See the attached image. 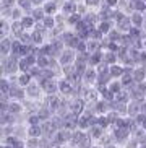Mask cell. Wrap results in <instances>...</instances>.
Instances as JSON below:
<instances>
[{
    "label": "cell",
    "instance_id": "6da1fadb",
    "mask_svg": "<svg viewBox=\"0 0 146 148\" xmlns=\"http://www.w3.org/2000/svg\"><path fill=\"white\" fill-rule=\"evenodd\" d=\"M36 82L41 85L44 91V96H52V95H59V78L57 80H44V78H39Z\"/></svg>",
    "mask_w": 146,
    "mask_h": 148
},
{
    "label": "cell",
    "instance_id": "7a4b0ae2",
    "mask_svg": "<svg viewBox=\"0 0 146 148\" xmlns=\"http://www.w3.org/2000/svg\"><path fill=\"white\" fill-rule=\"evenodd\" d=\"M59 60V64H60L62 67L65 65H72V64H75V60H76V51H73V49H65L63 52H62V56L57 59Z\"/></svg>",
    "mask_w": 146,
    "mask_h": 148
},
{
    "label": "cell",
    "instance_id": "3957f363",
    "mask_svg": "<svg viewBox=\"0 0 146 148\" xmlns=\"http://www.w3.org/2000/svg\"><path fill=\"white\" fill-rule=\"evenodd\" d=\"M85 109H86V101L83 98L70 99V112L76 114V116H81V114H85Z\"/></svg>",
    "mask_w": 146,
    "mask_h": 148
},
{
    "label": "cell",
    "instance_id": "277c9868",
    "mask_svg": "<svg viewBox=\"0 0 146 148\" xmlns=\"http://www.w3.org/2000/svg\"><path fill=\"white\" fill-rule=\"evenodd\" d=\"M98 77H99L98 70H96L94 67H88V70L85 72V75H83L81 80H83L85 85H88V86H94L96 82H98Z\"/></svg>",
    "mask_w": 146,
    "mask_h": 148
},
{
    "label": "cell",
    "instance_id": "5b68a950",
    "mask_svg": "<svg viewBox=\"0 0 146 148\" xmlns=\"http://www.w3.org/2000/svg\"><path fill=\"white\" fill-rule=\"evenodd\" d=\"M106 132L107 130H104L102 127L101 125H98V124H96V125H93V127H89V130H88V135H89L91 138H93V142H98L99 138H101V137H102L104 134H106Z\"/></svg>",
    "mask_w": 146,
    "mask_h": 148
},
{
    "label": "cell",
    "instance_id": "8992f818",
    "mask_svg": "<svg viewBox=\"0 0 146 148\" xmlns=\"http://www.w3.org/2000/svg\"><path fill=\"white\" fill-rule=\"evenodd\" d=\"M140 112H141V111H140V103H138V101H133V99H132V101L128 103V111H127V117L135 119Z\"/></svg>",
    "mask_w": 146,
    "mask_h": 148
},
{
    "label": "cell",
    "instance_id": "52a82bcc",
    "mask_svg": "<svg viewBox=\"0 0 146 148\" xmlns=\"http://www.w3.org/2000/svg\"><path fill=\"white\" fill-rule=\"evenodd\" d=\"M33 82H34V78H33L29 73H18V86H21L26 90Z\"/></svg>",
    "mask_w": 146,
    "mask_h": 148
},
{
    "label": "cell",
    "instance_id": "ba28073f",
    "mask_svg": "<svg viewBox=\"0 0 146 148\" xmlns=\"http://www.w3.org/2000/svg\"><path fill=\"white\" fill-rule=\"evenodd\" d=\"M125 73V67L120 65V64H115V65L111 67V77L114 80H120Z\"/></svg>",
    "mask_w": 146,
    "mask_h": 148
},
{
    "label": "cell",
    "instance_id": "9c48e42d",
    "mask_svg": "<svg viewBox=\"0 0 146 148\" xmlns=\"http://www.w3.org/2000/svg\"><path fill=\"white\" fill-rule=\"evenodd\" d=\"M42 127L41 125H28V137L31 138H41L42 137Z\"/></svg>",
    "mask_w": 146,
    "mask_h": 148
},
{
    "label": "cell",
    "instance_id": "30bf717a",
    "mask_svg": "<svg viewBox=\"0 0 146 148\" xmlns=\"http://www.w3.org/2000/svg\"><path fill=\"white\" fill-rule=\"evenodd\" d=\"M117 29L120 31V33H128L132 29V20L130 18H123L120 21L117 23Z\"/></svg>",
    "mask_w": 146,
    "mask_h": 148
},
{
    "label": "cell",
    "instance_id": "8fae6325",
    "mask_svg": "<svg viewBox=\"0 0 146 148\" xmlns=\"http://www.w3.org/2000/svg\"><path fill=\"white\" fill-rule=\"evenodd\" d=\"M107 88L114 93V95H119L120 91H123V85L120 83V80H112V82L107 85Z\"/></svg>",
    "mask_w": 146,
    "mask_h": 148
},
{
    "label": "cell",
    "instance_id": "7c38bea8",
    "mask_svg": "<svg viewBox=\"0 0 146 148\" xmlns=\"http://www.w3.org/2000/svg\"><path fill=\"white\" fill-rule=\"evenodd\" d=\"M133 80H135V83L146 82V73H145V70H143L141 67H136V69L133 70Z\"/></svg>",
    "mask_w": 146,
    "mask_h": 148
},
{
    "label": "cell",
    "instance_id": "4fadbf2b",
    "mask_svg": "<svg viewBox=\"0 0 146 148\" xmlns=\"http://www.w3.org/2000/svg\"><path fill=\"white\" fill-rule=\"evenodd\" d=\"M31 38H33V44L38 46V47H41L42 44H46V42H44V34L41 33V31H36L34 29V33H31Z\"/></svg>",
    "mask_w": 146,
    "mask_h": 148
},
{
    "label": "cell",
    "instance_id": "5bb4252c",
    "mask_svg": "<svg viewBox=\"0 0 146 148\" xmlns=\"http://www.w3.org/2000/svg\"><path fill=\"white\" fill-rule=\"evenodd\" d=\"M26 148H41V138H26Z\"/></svg>",
    "mask_w": 146,
    "mask_h": 148
},
{
    "label": "cell",
    "instance_id": "9a60e30c",
    "mask_svg": "<svg viewBox=\"0 0 146 148\" xmlns=\"http://www.w3.org/2000/svg\"><path fill=\"white\" fill-rule=\"evenodd\" d=\"M132 25H135V28H140L143 25V21H145V18L141 16L140 13H135V15H132Z\"/></svg>",
    "mask_w": 146,
    "mask_h": 148
},
{
    "label": "cell",
    "instance_id": "2e32d148",
    "mask_svg": "<svg viewBox=\"0 0 146 148\" xmlns=\"http://www.w3.org/2000/svg\"><path fill=\"white\" fill-rule=\"evenodd\" d=\"M98 29L101 31L102 34H106V36H107L109 33L112 31V28H111V23H109V21H101V25H99V28H98Z\"/></svg>",
    "mask_w": 146,
    "mask_h": 148
},
{
    "label": "cell",
    "instance_id": "e0dca14e",
    "mask_svg": "<svg viewBox=\"0 0 146 148\" xmlns=\"http://www.w3.org/2000/svg\"><path fill=\"white\" fill-rule=\"evenodd\" d=\"M140 147H141V143H140V140H136L135 137H132V138L123 145V148H140Z\"/></svg>",
    "mask_w": 146,
    "mask_h": 148
},
{
    "label": "cell",
    "instance_id": "ac0fdd59",
    "mask_svg": "<svg viewBox=\"0 0 146 148\" xmlns=\"http://www.w3.org/2000/svg\"><path fill=\"white\" fill-rule=\"evenodd\" d=\"M36 20L33 16H25L21 20V25H23V28H31V26H36Z\"/></svg>",
    "mask_w": 146,
    "mask_h": 148
},
{
    "label": "cell",
    "instance_id": "d6986e66",
    "mask_svg": "<svg viewBox=\"0 0 146 148\" xmlns=\"http://www.w3.org/2000/svg\"><path fill=\"white\" fill-rule=\"evenodd\" d=\"M42 23H44V26L46 28H54V23H55V20H54V16H46L42 20Z\"/></svg>",
    "mask_w": 146,
    "mask_h": 148
},
{
    "label": "cell",
    "instance_id": "ffe728a7",
    "mask_svg": "<svg viewBox=\"0 0 146 148\" xmlns=\"http://www.w3.org/2000/svg\"><path fill=\"white\" fill-rule=\"evenodd\" d=\"M33 18H34V20H44V10H34V15H33Z\"/></svg>",
    "mask_w": 146,
    "mask_h": 148
},
{
    "label": "cell",
    "instance_id": "44dd1931",
    "mask_svg": "<svg viewBox=\"0 0 146 148\" xmlns=\"http://www.w3.org/2000/svg\"><path fill=\"white\" fill-rule=\"evenodd\" d=\"M68 23H70V25H75V26H76L78 23H80V15H72V16L68 18Z\"/></svg>",
    "mask_w": 146,
    "mask_h": 148
},
{
    "label": "cell",
    "instance_id": "7402d4cb",
    "mask_svg": "<svg viewBox=\"0 0 146 148\" xmlns=\"http://www.w3.org/2000/svg\"><path fill=\"white\" fill-rule=\"evenodd\" d=\"M63 10H65V12H67V13H72L73 10H75V5H73V3H65Z\"/></svg>",
    "mask_w": 146,
    "mask_h": 148
},
{
    "label": "cell",
    "instance_id": "603a6c76",
    "mask_svg": "<svg viewBox=\"0 0 146 148\" xmlns=\"http://www.w3.org/2000/svg\"><path fill=\"white\" fill-rule=\"evenodd\" d=\"M46 12H49V13L55 12V3H50V2H49V3L46 5Z\"/></svg>",
    "mask_w": 146,
    "mask_h": 148
},
{
    "label": "cell",
    "instance_id": "cb8c5ba5",
    "mask_svg": "<svg viewBox=\"0 0 146 148\" xmlns=\"http://www.w3.org/2000/svg\"><path fill=\"white\" fill-rule=\"evenodd\" d=\"M21 7H29V0H18Z\"/></svg>",
    "mask_w": 146,
    "mask_h": 148
},
{
    "label": "cell",
    "instance_id": "d4e9b609",
    "mask_svg": "<svg viewBox=\"0 0 146 148\" xmlns=\"http://www.w3.org/2000/svg\"><path fill=\"white\" fill-rule=\"evenodd\" d=\"M12 16H13V18H20V10H13Z\"/></svg>",
    "mask_w": 146,
    "mask_h": 148
},
{
    "label": "cell",
    "instance_id": "484cf974",
    "mask_svg": "<svg viewBox=\"0 0 146 148\" xmlns=\"http://www.w3.org/2000/svg\"><path fill=\"white\" fill-rule=\"evenodd\" d=\"M13 0H3V7H10Z\"/></svg>",
    "mask_w": 146,
    "mask_h": 148
},
{
    "label": "cell",
    "instance_id": "4316f807",
    "mask_svg": "<svg viewBox=\"0 0 146 148\" xmlns=\"http://www.w3.org/2000/svg\"><path fill=\"white\" fill-rule=\"evenodd\" d=\"M86 3H88V5H98V0H88Z\"/></svg>",
    "mask_w": 146,
    "mask_h": 148
},
{
    "label": "cell",
    "instance_id": "83f0119b",
    "mask_svg": "<svg viewBox=\"0 0 146 148\" xmlns=\"http://www.w3.org/2000/svg\"><path fill=\"white\" fill-rule=\"evenodd\" d=\"M117 0H107V5H115Z\"/></svg>",
    "mask_w": 146,
    "mask_h": 148
},
{
    "label": "cell",
    "instance_id": "f1b7e54d",
    "mask_svg": "<svg viewBox=\"0 0 146 148\" xmlns=\"http://www.w3.org/2000/svg\"><path fill=\"white\" fill-rule=\"evenodd\" d=\"M106 148H120V147H119V145H115V143H114V145H107V147H106Z\"/></svg>",
    "mask_w": 146,
    "mask_h": 148
},
{
    "label": "cell",
    "instance_id": "f546056e",
    "mask_svg": "<svg viewBox=\"0 0 146 148\" xmlns=\"http://www.w3.org/2000/svg\"><path fill=\"white\" fill-rule=\"evenodd\" d=\"M140 148H145V147H140Z\"/></svg>",
    "mask_w": 146,
    "mask_h": 148
}]
</instances>
